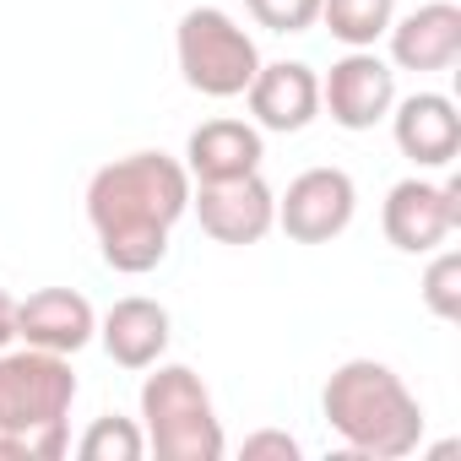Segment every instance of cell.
Returning <instances> with one entry per match:
<instances>
[{"label": "cell", "instance_id": "cell-1", "mask_svg": "<svg viewBox=\"0 0 461 461\" xmlns=\"http://www.w3.org/2000/svg\"><path fill=\"white\" fill-rule=\"evenodd\" d=\"M190 212V174L168 152H125L87 179V222L98 256L120 277H141L168 256L174 222Z\"/></svg>", "mask_w": 461, "mask_h": 461}, {"label": "cell", "instance_id": "cell-2", "mask_svg": "<svg viewBox=\"0 0 461 461\" xmlns=\"http://www.w3.org/2000/svg\"><path fill=\"white\" fill-rule=\"evenodd\" d=\"M321 412L331 434L369 461H396L423 445V402L380 358H348L321 385Z\"/></svg>", "mask_w": 461, "mask_h": 461}, {"label": "cell", "instance_id": "cell-3", "mask_svg": "<svg viewBox=\"0 0 461 461\" xmlns=\"http://www.w3.org/2000/svg\"><path fill=\"white\" fill-rule=\"evenodd\" d=\"M71 402L77 375L71 358L44 348H0V434L33 445L39 461H60L71 450Z\"/></svg>", "mask_w": 461, "mask_h": 461}, {"label": "cell", "instance_id": "cell-4", "mask_svg": "<svg viewBox=\"0 0 461 461\" xmlns=\"http://www.w3.org/2000/svg\"><path fill=\"white\" fill-rule=\"evenodd\" d=\"M141 434L158 461H222V418L190 364H152L141 380Z\"/></svg>", "mask_w": 461, "mask_h": 461}, {"label": "cell", "instance_id": "cell-5", "mask_svg": "<svg viewBox=\"0 0 461 461\" xmlns=\"http://www.w3.org/2000/svg\"><path fill=\"white\" fill-rule=\"evenodd\" d=\"M174 60L190 93L201 98H245L261 71L256 39L228 17L222 6H190L174 28Z\"/></svg>", "mask_w": 461, "mask_h": 461}, {"label": "cell", "instance_id": "cell-6", "mask_svg": "<svg viewBox=\"0 0 461 461\" xmlns=\"http://www.w3.org/2000/svg\"><path fill=\"white\" fill-rule=\"evenodd\" d=\"M190 212L217 245H261L277 228V190L261 174L240 179H190Z\"/></svg>", "mask_w": 461, "mask_h": 461}, {"label": "cell", "instance_id": "cell-7", "mask_svg": "<svg viewBox=\"0 0 461 461\" xmlns=\"http://www.w3.org/2000/svg\"><path fill=\"white\" fill-rule=\"evenodd\" d=\"M380 228H385V240L402 250V256H429L439 250L456 228H461V185L456 179H396L385 206H380Z\"/></svg>", "mask_w": 461, "mask_h": 461}, {"label": "cell", "instance_id": "cell-8", "mask_svg": "<svg viewBox=\"0 0 461 461\" xmlns=\"http://www.w3.org/2000/svg\"><path fill=\"white\" fill-rule=\"evenodd\" d=\"M358 212V185L348 168H304L277 195V228L294 245H331Z\"/></svg>", "mask_w": 461, "mask_h": 461}, {"label": "cell", "instance_id": "cell-9", "mask_svg": "<svg viewBox=\"0 0 461 461\" xmlns=\"http://www.w3.org/2000/svg\"><path fill=\"white\" fill-rule=\"evenodd\" d=\"M396 104V66H385L375 50H348L321 77V109L342 131H375Z\"/></svg>", "mask_w": 461, "mask_h": 461}, {"label": "cell", "instance_id": "cell-10", "mask_svg": "<svg viewBox=\"0 0 461 461\" xmlns=\"http://www.w3.org/2000/svg\"><path fill=\"white\" fill-rule=\"evenodd\" d=\"M396 71H450L461 60V6L456 0H423L418 12L385 28Z\"/></svg>", "mask_w": 461, "mask_h": 461}, {"label": "cell", "instance_id": "cell-11", "mask_svg": "<svg viewBox=\"0 0 461 461\" xmlns=\"http://www.w3.org/2000/svg\"><path fill=\"white\" fill-rule=\"evenodd\" d=\"M391 136H396V152L412 158L418 168H450L456 152H461V114L445 93H412V98H396L391 104Z\"/></svg>", "mask_w": 461, "mask_h": 461}, {"label": "cell", "instance_id": "cell-12", "mask_svg": "<svg viewBox=\"0 0 461 461\" xmlns=\"http://www.w3.org/2000/svg\"><path fill=\"white\" fill-rule=\"evenodd\" d=\"M245 104H250L261 131L294 136V131H304L321 114V77L304 60H272V66L261 60L256 82L245 87Z\"/></svg>", "mask_w": 461, "mask_h": 461}, {"label": "cell", "instance_id": "cell-13", "mask_svg": "<svg viewBox=\"0 0 461 461\" xmlns=\"http://www.w3.org/2000/svg\"><path fill=\"white\" fill-rule=\"evenodd\" d=\"M93 337H98V315L77 288H39V294L17 299V342L71 358Z\"/></svg>", "mask_w": 461, "mask_h": 461}, {"label": "cell", "instance_id": "cell-14", "mask_svg": "<svg viewBox=\"0 0 461 461\" xmlns=\"http://www.w3.org/2000/svg\"><path fill=\"white\" fill-rule=\"evenodd\" d=\"M98 342L120 369H152L174 342V321L158 299L131 294V299H114L109 315L98 321Z\"/></svg>", "mask_w": 461, "mask_h": 461}, {"label": "cell", "instance_id": "cell-15", "mask_svg": "<svg viewBox=\"0 0 461 461\" xmlns=\"http://www.w3.org/2000/svg\"><path fill=\"white\" fill-rule=\"evenodd\" d=\"M261 158H267V141H261V125H250V120H206L185 141V174L195 185L261 174Z\"/></svg>", "mask_w": 461, "mask_h": 461}, {"label": "cell", "instance_id": "cell-16", "mask_svg": "<svg viewBox=\"0 0 461 461\" xmlns=\"http://www.w3.org/2000/svg\"><path fill=\"white\" fill-rule=\"evenodd\" d=\"M321 23L348 50H375L396 23V0H321Z\"/></svg>", "mask_w": 461, "mask_h": 461}, {"label": "cell", "instance_id": "cell-17", "mask_svg": "<svg viewBox=\"0 0 461 461\" xmlns=\"http://www.w3.org/2000/svg\"><path fill=\"white\" fill-rule=\"evenodd\" d=\"M77 456L82 461H141L147 456V434L136 418H120V412H104L87 423V434L77 439Z\"/></svg>", "mask_w": 461, "mask_h": 461}, {"label": "cell", "instance_id": "cell-18", "mask_svg": "<svg viewBox=\"0 0 461 461\" xmlns=\"http://www.w3.org/2000/svg\"><path fill=\"white\" fill-rule=\"evenodd\" d=\"M429 256H434V261L423 267L418 294H423L429 315H439V321H461V256H456V250H429Z\"/></svg>", "mask_w": 461, "mask_h": 461}, {"label": "cell", "instance_id": "cell-19", "mask_svg": "<svg viewBox=\"0 0 461 461\" xmlns=\"http://www.w3.org/2000/svg\"><path fill=\"white\" fill-rule=\"evenodd\" d=\"M245 12L272 33H310L321 23V0H245Z\"/></svg>", "mask_w": 461, "mask_h": 461}, {"label": "cell", "instance_id": "cell-20", "mask_svg": "<svg viewBox=\"0 0 461 461\" xmlns=\"http://www.w3.org/2000/svg\"><path fill=\"white\" fill-rule=\"evenodd\" d=\"M267 456H277V461H299V439L283 434V429H261V434H250V439H245V461H267Z\"/></svg>", "mask_w": 461, "mask_h": 461}, {"label": "cell", "instance_id": "cell-21", "mask_svg": "<svg viewBox=\"0 0 461 461\" xmlns=\"http://www.w3.org/2000/svg\"><path fill=\"white\" fill-rule=\"evenodd\" d=\"M17 342V299L0 288V348H12Z\"/></svg>", "mask_w": 461, "mask_h": 461}, {"label": "cell", "instance_id": "cell-22", "mask_svg": "<svg viewBox=\"0 0 461 461\" xmlns=\"http://www.w3.org/2000/svg\"><path fill=\"white\" fill-rule=\"evenodd\" d=\"M0 456H12V461H39V456H33V445H28V439H17V434H0Z\"/></svg>", "mask_w": 461, "mask_h": 461}]
</instances>
